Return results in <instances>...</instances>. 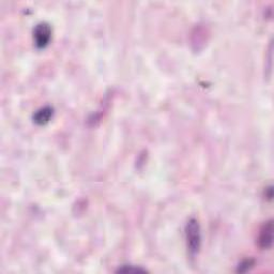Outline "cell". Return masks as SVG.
<instances>
[{"mask_svg":"<svg viewBox=\"0 0 274 274\" xmlns=\"http://www.w3.org/2000/svg\"><path fill=\"white\" fill-rule=\"evenodd\" d=\"M186 237L188 242V248L191 255H196L200 249V228L198 222L195 219H191L186 226Z\"/></svg>","mask_w":274,"mask_h":274,"instance_id":"6da1fadb","label":"cell"},{"mask_svg":"<svg viewBox=\"0 0 274 274\" xmlns=\"http://www.w3.org/2000/svg\"><path fill=\"white\" fill-rule=\"evenodd\" d=\"M52 39V28L46 23L38 24L34 29V41L38 48H45Z\"/></svg>","mask_w":274,"mask_h":274,"instance_id":"7a4b0ae2","label":"cell"},{"mask_svg":"<svg viewBox=\"0 0 274 274\" xmlns=\"http://www.w3.org/2000/svg\"><path fill=\"white\" fill-rule=\"evenodd\" d=\"M273 240V223L272 221L267 222L260 229L258 243L261 249H270Z\"/></svg>","mask_w":274,"mask_h":274,"instance_id":"3957f363","label":"cell"},{"mask_svg":"<svg viewBox=\"0 0 274 274\" xmlns=\"http://www.w3.org/2000/svg\"><path fill=\"white\" fill-rule=\"evenodd\" d=\"M53 115H54V109L52 107L46 106L37 111L34 116V121L37 125L43 126L49 123V120L53 117Z\"/></svg>","mask_w":274,"mask_h":274,"instance_id":"277c9868","label":"cell"},{"mask_svg":"<svg viewBox=\"0 0 274 274\" xmlns=\"http://www.w3.org/2000/svg\"><path fill=\"white\" fill-rule=\"evenodd\" d=\"M119 272H131V271H133V272H145L144 269H140V268H132V266L128 267V266H124V268H120L118 270Z\"/></svg>","mask_w":274,"mask_h":274,"instance_id":"5b68a950","label":"cell"}]
</instances>
